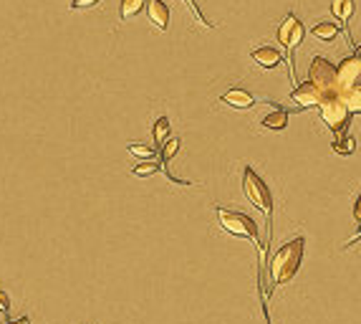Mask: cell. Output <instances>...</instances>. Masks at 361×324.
Listing matches in <instances>:
<instances>
[{"label":"cell","instance_id":"1","mask_svg":"<svg viewBox=\"0 0 361 324\" xmlns=\"http://www.w3.org/2000/svg\"><path fill=\"white\" fill-rule=\"evenodd\" d=\"M303 261V238H291L278 248V251L268 259V279L270 286H283L288 284L301 269Z\"/></svg>","mask_w":361,"mask_h":324},{"label":"cell","instance_id":"2","mask_svg":"<svg viewBox=\"0 0 361 324\" xmlns=\"http://www.w3.org/2000/svg\"><path fill=\"white\" fill-rule=\"evenodd\" d=\"M218 223H220L222 230H228L230 236L245 238V241H251L255 248H260V263L268 266V244L260 241L258 223L253 221L251 215L237 213V210H228V208H218Z\"/></svg>","mask_w":361,"mask_h":324},{"label":"cell","instance_id":"3","mask_svg":"<svg viewBox=\"0 0 361 324\" xmlns=\"http://www.w3.org/2000/svg\"><path fill=\"white\" fill-rule=\"evenodd\" d=\"M321 119L326 122V127H329L331 132L336 135V140H341V137L346 135V129H349V125H351V109L346 107V99L344 94H329L323 96L321 102Z\"/></svg>","mask_w":361,"mask_h":324},{"label":"cell","instance_id":"4","mask_svg":"<svg viewBox=\"0 0 361 324\" xmlns=\"http://www.w3.org/2000/svg\"><path fill=\"white\" fill-rule=\"evenodd\" d=\"M243 190H245V198L251 200L253 206L258 208L260 213L266 215V226L270 228V215H273V195H270V190L268 185L263 182L253 167H245L243 170Z\"/></svg>","mask_w":361,"mask_h":324},{"label":"cell","instance_id":"5","mask_svg":"<svg viewBox=\"0 0 361 324\" xmlns=\"http://www.w3.org/2000/svg\"><path fill=\"white\" fill-rule=\"evenodd\" d=\"M308 81L314 84L318 91H323V96L329 94H341V87H338V66L331 63L329 58H314L311 66H308Z\"/></svg>","mask_w":361,"mask_h":324},{"label":"cell","instance_id":"6","mask_svg":"<svg viewBox=\"0 0 361 324\" xmlns=\"http://www.w3.org/2000/svg\"><path fill=\"white\" fill-rule=\"evenodd\" d=\"M356 84H361V58L353 54L338 63V87H341V94H344L346 89L356 87Z\"/></svg>","mask_w":361,"mask_h":324},{"label":"cell","instance_id":"7","mask_svg":"<svg viewBox=\"0 0 361 324\" xmlns=\"http://www.w3.org/2000/svg\"><path fill=\"white\" fill-rule=\"evenodd\" d=\"M293 102H296V107L299 109H311V107H321L323 102V91H318V89L311 84V81H303V84H299V87L293 89Z\"/></svg>","mask_w":361,"mask_h":324},{"label":"cell","instance_id":"8","mask_svg":"<svg viewBox=\"0 0 361 324\" xmlns=\"http://www.w3.org/2000/svg\"><path fill=\"white\" fill-rule=\"evenodd\" d=\"M353 10H356V3L353 0H334L331 3V13H334V18L338 21V25H341V31L346 33V39H349V43H351L353 48L359 46L356 41L351 39V33H349V18L353 16Z\"/></svg>","mask_w":361,"mask_h":324},{"label":"cell","instance_id":"9","mask_svg":"<svg viewBox=\"0 0 361 324\" xmlns=\"http://www.w3.org/2000/svg\"><path fill=\"white\" fill-rule=\"evenodd\" d=\"M251 58L255 63H258L260 69H275L278 63H283L286 58L281 56V51L278 48H273V46H263V48H255L251 54Z\"/></svg>","mask_w":361,"mask_h":324},{"label":"cell","instance_id":"10","mask_svg":"<svg viewBox=\"0 0 361 324\" xmlns=\"http://www.w3.org/2000/svg\"><path fill=\"white\" fill-rule=\"evenodd\" d=\"M220 102L233 107V109H251L253 104H255V96L251 91H245V89H228Z\"/></svg>","mask_w":361,"mask_h":324},{"label":"cell","instance_id":"11","mask_svg":"<svg viewBox=\"0 0 361 324\" xmlns=\"http://www.w3.org/2000/svg\"><path fill=\"white\" fill-rule=\"evenodd\" d=\"M147 16H150L152 25H157L159 31H167L170 8L165 6V0H147Z\"/></svg>","mask_w":361,"mask_h":324},{"label":"cell","instance_id":"12","mask_svg":"<svg viewBox=\"0 0 361 324\" xmlns=\"http://www.w3.org/2000/svg\"><path fill=\"white\" fill-rule=\"evenodd\" d=\"M260 125L266 127V129H273V132H283L286 127H288V111L283 109V107H270L266 117L260 119Z\"/></svg>","mask_w":361,"mask_h":324},{"label":"cell","instance_id":"13","mask_svg":"<svg viewBox=\"0 0 361 324\" xmlns=\"http://www.w3.org/2000/svg\"><path fill=\"white\" fill-rule=\"evenodd\" d=\"M338 31H341V25L331 23V21H323V23H316L314 28H311V33H314L316 39L323 41V43H329V41H334L338 36Z\"/></svg>","mask_w":361,"mask_h":324},{"label":"cell","instance_id":"14","mask_svg":"<svg viewBox=\"0 0 361 324\" xmlns=\"http://www.w3.org/2000/svg\"><path fill=\"white\" fill-rule=\"evenodd\" d=\"M141 8H147V0H121L119 16H121V21H129V18L139 16Z\"/></svg>","mask_w":361,"mask_h":324},{"label":"cell","instance_id":"15","mask_svg":"<svg viewBox=\"0 0 361 324\" xmlns=\"http://www.w3.org/2000/svg\"><path fill=\"white\" fill-rule=\"evenodd\" d=\"M344 99H346V107L351 109V114H361V84L346 89Z\"/></svg>","mask_w":361,"mask_h":324},{"label":"cell","instance_id":"16","mask_svg":"<svg viewBox=\"0 0 361 324\" xmlns=\"http://www.w3.org/2000/svg\"><path fill=\"white\" fill-rule=\"evenodd\" d=\"M167 140H170V119L159 117L154 122V142H157V147H165Z\"/></svg>","mask_w":361,"mask_h":324},{"label":"cell","instance_id":"17","mask_svg":"<svg viewBox=\"0 0 361 324\" xmlns=\"http://www.w3.org/2000/svg\"><path fill=\"white\" fill-rule=\"evenodd\" d=\"M296 23H299V18L293 16V13H288V16L281 21V25H278V43H281L283 48H286V41H288V36H291L293 25Z\"/></svg>","mask_w":361,"mask_h":324},{"label":"cell","instance_id":"18","mask_svg":"<svg viewBox=\"0 0 361 324\" xmlns=\"http://www.w3.org/2000/svg\"><path fill=\"white\" fill-rule=\"evenodd\" d=\"M159 170H162V165H159V162L144 160V162H137V165L132 167V175H134V177H150V175L159 173Z\"/></svg>","mask_w":361,"mask_h":324},{"label":"cell","instance_id":"19","mask_svg":"<svg viewBox=\"0 0 361 324\" xmlns=\"http://www.w3.org/2000/svg\"><path fill=\"white\" fill-rule=\"evenodd\" d=\"M126 150H129V155H132V158L141 160V162H144V160H154V158H157V150H152V147H147V144H139V142L129 144Z\"/></svg>","mask_w":361,"mask_h":324},{"label":"cell","instance_id":"20","mask_svg":"<svg viewBox=\"0 0 361 324\" xmlns=\"http://www.w3.org/2000/svg\"><path fill=\"white\" fill-rule=\"evenodd\" d=\"M159 152H162V170H167L170 160H172L174 155L180 152V140H177V137H174V140H167V144Z\"/></svg>","mask_w":361,"mask_h":324},{"label":"cell","instance_id":"21","mask_svg":"<svg viewBox=\"0 0 361 324\" xmlns=\"http://www.w3.org/2000/svg\"><path fill=\"white\" fill-rule=\"evenodd\" d=\"M334 152H338V155H351L353 150H356V140L353 137H349V135H344L341 140H334Z\"/></svg>","mask_w":361,"mask_h":324},{"label":"cell","instance_id":"22","mask_svg":"<svg viewBox=\"0 0 361 324\" xmlns=\"http://www.w3.org/2000/svg\"><path fill=\"white\" fill-rule=\"evenodd\" d=\"M99 0H71V8L73 10H84V8H91V6H96Z\"/></svg>","mask_w":361,"mask_h":324},{"label":"cell","instance_id":"23","mask_svg":"<svg viewBox=\"0 0 361 324\" xmlns=\"http://www.w3.org/2000/svg\"><path fill=\"white\" fill-rule=\"evenodd\" d=\"M10 312V296L0 289V314H8Z\"/></svg>","mask_w":361,"mask_h":324},{"label":"cell","instance_id":"24","mask_svg":"<svg viewBox=\"0 0 361 324\" xmlns=\"http://www.w3.org/2000/svg\"><path fill=\"white\" fill-rule=\"evenodd\" d=\"M353 218H356V223H361V193L356 198V206H353Z\"/></svg>","mask_w":361,"mask_h":324},{"label":"cell","instance_id":"25","mask_svg":"<svg viewBox=\"0 0 361 324\" xmlns=\"http://www.w3.org/2000/svg\"><path fill=\"white\" fill-rule=\"evenodd\" d=\"M5 324H31L28 316H21V319H13V322H5Z\"/></svg>","mask_w":361,"mask_h":324},{"label":"cell","instance_id":"26","mask_svg":"<svg viewBox=\"0 0 361 324\" xmlns=\"http://www.w3.org/2000/svg\"><path fill=\"white\" fill-rule=\"evenodd\" d=\"M353 51H356V56H359V58H361V46H356V48H353Z\"/></svg>","mask_w":361,"mask_h":324}]
</instances>
